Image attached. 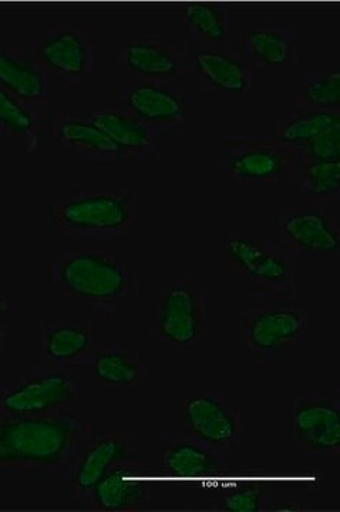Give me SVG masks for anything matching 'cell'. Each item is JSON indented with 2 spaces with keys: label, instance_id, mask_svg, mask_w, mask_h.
Returning a JSON list of instances; mask_svg holds the SVG:
<instances>
[{
  "label": "cell",
  "instance_id": "7402d4cb",
  "mask_svg": "<svg viewBox=\"0 0 340 512\" xmlns=\"http://www.w3.org/2000/svg\"><path fill=\"white\" fill-rule=\"evenodd\" d=\"M93 329L73 319L43 320L39 325V359L42 365H77L90 356Z\"/></svg>",
  "mask_w": 340,
  "mask_h": 512
},
{
  "label": "cell",
  "instance_id": "7a4b0ae2",
  "mask_svg": "<svg viewBox=\"0 0 340 512\" xmlns=\"http://www.w3.org/2000/svg\"><path fill=\"white\" fill-rule=\"evenodd\" d=\"M138 222V195L121 183L76 181L47 208L50 229L72 239L124 237Z\"/></svg>",
  "mask_w": 340,
  "mask_h": 512
},
{
  "label": "cell",
  "instance_id": "7c38bea8",
  "mask_svg": "<svg viewBox=\"0 0 340 512\" xmlns=\"http://www.w3.org/2000/svg\"><path fill=\"white\" fill-rule=\"evenodd\" d=\"M47 76L53 74L63 89H80L93 74L94 46L89 25L57 23L47 29L45 40L36 49Z\"/></svg>",
  "mask_w": 340,
  "mask_h": 512
},
{
  "label": "cell",
  "instance_id": "52a82bcc",
  "mask_svg": "<svg viewBox=\"0 0 340 512\" xmlns=\"http://www.w3.org/2000/svg\"><path fill=\"white\" fill-rule=\"evenodd\" d=\"M249 419V412L235 407L224 390L193 389L185 394L184 433L222 456L238 453Z\"/></svg>",
  "mask_w": 340,
  "mask_h": 512
},
{
  "label": "cell",
  "instance_id": "4dcf8cb0",
  "mask_svg": "<svg viewBox=\"0 0 340 512\" xmlns=\"http://www.w3.org/2000/svg\"><path fill=\"white\" fill-rule=\"evenodd\" d=\"M299 160L333 161L340 158V124L295 147Z\"/></svg>",
  "mask_w": 340,
  "mask_h": 512
},
{
  "label": "cell",
  "instance_id": "836d02e7",
  "mask_svg": "<svg viewBox=\"0 0 340 512\" xmlns=\"http://www.w3.org/2000/svg\"><path fill=\"white\" fill-rule=\"evenodd\" d=\"M0 476H3V447L0 443Z\"/></svg>",
  "mask_w": 340,
  "mask_h": 512
},
{
  "label": "cell",
  "instance_id": "ac0fdd59",
  "mask_svg": "<svg viewBox=\"0 0 340 512\" xmlns=\"http://www.w3.org/2000/svg\"><path fill=\"white\" fill-rule=\"evenodd\" d=\"M163 471L174 481H205L230 473L227 456L205 447L185 433H164L161 436Z\"/></svg>",
  "mask_w": 340,
  "mask_h": 512
},
{
  "label": "cell",
  "instance_id": "f1b7e54d",
  "mask_svg": "<svg viewBox=\"0 0 340 512\" xmlns=\"http://www.w3.org/2000/svg\"><path fill=\"white\" fill-rule=\"evenodd\" d=\"M0 133L25 140L26 153L35 154L47 133V120L39 119L0 87Z\"/></svg>",
  "mask_w": 340,
  "mask_h": 512
},
{
  "label": "cell",
  "instance_id": "603a6c76",
  "mask_svg": "<svg viewBox=\"0 0 340 512\" xmlns=\"http://www.w3.org/2000/svg\"><path fill=\"white\" fill-rule=\"evenodd\" d=\"M86 117L120 148L124 158H161V137L119 107L97 110Z\"/></svg>",
  "mask_w": 340,
  "mask_h": 512
},
{
  "label": "cell",
  "instance_id": "2e32d148",
  "mask_svg": "<svg viewBox=\"0 0 340 512\" xmlns=\"http://www.w3.org/2000/svg\"><path fill=\"white\" fill-rule=\"evenodd\" d=\"M136 456V434H92L69 476L74 500L89 503L94 487L114 468L136 460Z\"/></svg>",
  "mask_w": 340,
  "mask_h": 512
},
{
  "label": "cell",
  "instance_id": "30bf717a",
  "mask_svg": "<svg viewBox=\"0 0 340 512\" xmlns=\"http://www.w3.org/2000/svg\"><path fill=\"white\" fill-rule=\"evenodd\" d=\"M274 235L286 248L301 252L338 254L340 227L332 204L309 201L278 205L275 208Z\"/></svg>",
  "mask_w": 340,
  "mask_h": 512
},
{
  "label": "cell",
  "instance_id": "d4e9b609",
  "mask_svg": "<svg viewBox=\"0 0 340 512\" xmlns=\"http://www.w3.org/2000/svg\"><path fill=\"white\" fill-rule=\"evenodd\" d=\"M93 377L102 386H137L141 375L140 357L124 343H109L93 357Z\"/></svg>",
  "mask_w": 340,
  "mask_h": 512
},
{
  "label": "cell",
  "instance_id": "277c9868",
  "mask_svg": "<svg viewBox=\"0 0 340 512\" xmlns=\"http://www.w3.org/2000/svg\"><path fill=\"white\" fill-rule=\"evenodd\" d=\"M47 279L65 295L83 302L109 303L138 293L137 275L107 251H57L47 261Z\"/></svg>",
  "mask_w": 340,
  "mask_h": 512
},
{
  "label": "cell",
  "instance_id": "6da1fadb",
  "mask_svg": "<svg viewBox=\"0 0 340 512\" xmlns=\"http://www.w3.org/2000/svg\"><path fill=\"white\" fill-rule=\"evenodd\" d=\"M90 437V424L69 409L42 416H0L3 474L69 477Z\"/></svg>",
  "mask_w": 340,
  "mask_h": 512
},
{
  "label": "cell",
  "instance_id": "d6a6232c",
  "mask_svg": "<svg viewBox=\"0 0 340 512\" xmlns=\"http://www.w3.org/2000/svg\"><path fill=\"white\" fill-rule=\"evenodd\" d=\"M8 309V305H6L5 299L0 298V318H2L3 313Z\"/></svg>",
  "mask_w": 340,
  "mask_h": 512
},
{
  "label": "cell",
  "instance_id": "d590c367",
  "mask_svg": "<svg viewBox=\"0 0 340 512\" xmlns=\"http://www.w3.org/2000/svg\"><path fill=\"white\" fill-rule=\"evenodd\" d=\"M2 261H3V254H2V247H0V268H2Z\"/></svg>",
  "mask_w": 340,
  "mask_h": 512
},
{
  "label": "cell",
  "instance_id": "d6986e66",
  "mask_svg": "<svg viewBox=\"0 0 340 512\" xmlns=\"http://www.w3.org/2000/svg\"><path fill=\"white\" fill-rule=\"evenodd\" d=\"M239 50L257 69H291L298 64V25L276 20L254 23L242 36Z\"/></svg>",
  "mask_w": 340,
  "mask_h": 512
},
{
  "label": "cell",
  "instance_id": "9c48e42d",
  "mask_svg": "<svg viewBox=\"0 0 340 512\" xmlns=\"http://www.w3.org/2000/svg\"><path fill=\"white\" fill-rule=\"evenodd\" d=\"M289 439L312 456L340 451V390L311 387L296 394L288 412Z\"/></svg>",
  "mask_w": 340,
  "mask_h": 512
},
{
  "label": "cell",
  "instance_id": "4fadbf2b",
  "mask_svg": "<svg viewBox=\"0 0 340 512\" xmlns=\"http://www.w3.org/2000/svg\"><path fill=\"white\" fill-rule=\"evenodd\" d=\"M188 83L198 92L247 93L252 69L239 47L207 46L184 40Z\"/></svg>",
  "mask_w": 340,
  "mask_h": 512
},
{
  "label": "cell",
  "instance_id": "484cf974",
  "mask_svg": "<svg viewBox=\"0 0 340 512\" xmlns=\"http://www.w3.org/2000/svg\"><path fill=\"white\" fill-rule=\"evenodd\" d=\"M296 110L339 111L340 72L338 67L302 72L296 86Z\"/></svg>",
  "mask_w": 340,
  "mask_h": 512
},
{
  "label": "cell",
  "instance_id": "5bb4252c",
  "mask_svg": "<svg viewBox=\"0 0 340 512\" xmlns=\"http://www.w3.org/2000/svg\"><path fill=\"white\" fill-rule=\"evenodd\" d=\"M114 60L136 83L190 86L183 45H171L161 37L144 35L126 40L117 47Z\"/></svg>",
  "mask_w": 340,
  "mask_h": 512
},
{
  "label": "cell",
  "instance_id": "ffe728a7",
  "mask_svg": "<svg viewBox=\"0 0 340 512\" xmlns=\"http://www.w3.org/2000/svg\"><path fill=\"white\" fill-rule=\"evenodd\" d=\"M154 480L136 460L114 468L94 487L89 503L100 511H133L150 504Z\"/></svg>",
  "mask_w": 340,
  "mask_h": 512
},
{
  "label": "cell",
  "instance_id": "1f68e13d",
  "mask_svg": "<svg viewBox=\"0 0 340 512\" xmlns=\"http://www.w3.org/2000/svg\"><path fill=\"white\" fill-rule=\"evenodd\" d=\"M6 343H8V335L5 330L0 329V352L5 349Z\"/></svg>",
  "mask_w": 340,
  "mask_h": 512
},
{
  "label": "cell",
  "instance_id": "3957f363",
  "mask_svg": "<svg viewBox=\"0 0 340 512\" xmlns=\"http://www.w3.org/2000/svg\"><path fill=\"white\" fill-rule=\"evenodd\" d=\"M239 335L254 365H282L295 355L309 329V309L298 296L251 295Z\"/></svg>",
  "mask_w": 340,
  "mask_h": 512
},
{
  "label": "cell",
  "instance_id": "f546056e",
  "mask_svg": "<svg viewBox=\"0 0 340 512\" xmlns=\"http://www.w3.org/2000/svg\"><path fill=\"white\" fill-rule=\"evenodd\" d=\"M212 505L225 512L264 511L269 505V488L258 481H241L225 487Z\"/></svg>",
  "mask_w": 340,
  "mask_h": 512
},
{
  "label": "cell",
  "instance_id": "cb8c5ba5",
  "mask_svg": "<svg viewBox=\"0 0 340 512\" xmlns=\"http://www.w3.org/2000/svg\"><path fill=\"white\" fill-rule=\"evenodd\" d=\"M188 42L207 46L231 45V10L215 3H198L184 10Z\"/></svg>",
  "mask_w": 340,
  "mask_h": 512
},
{
  "label": "cell",
  "instance_id": "8992f818",
  "mask_svg": "<svg viewBox=\"0 0 340 512\" xmlns=\"http://www.w3.org/2000/svg\"><path fill=\"white\" fill-rule=\"evenodd\" d=\"M207 284L190 272L167 274L160 281L154 312L158 336L180 352H193L207 336Z\"/></svg>",
  "mask_w": 340,
  "mask_h": 512
},
{
  "label": "cell",
  "instance_id": "e0dca14e",
  "mask_svg": "<svg viewBox=\"0 0 340 512\" xmlns=\"http://www.w3.org/2000/svg\"><path fill=\"white\" fill-rule=\"evenodd\" d=\"M45 67L36 49L28 46H0V87L39 119L47 120Z\"/></svg>",
  "mask_w": 340,
  "mask_h": 512
},
{
  "label": "cell",
  "instance_id": "e575fe53",
  "mask_svg": "<svg viewBox=\"0 0 340 512\" xmlns=\"http://www.w3.org/2000/svg\"><path fill=\"white\" fill-rule=\"evenodd\" d=\"M3 389H2V363H0V396H2Z\"/></svg>",
  "mask_w": 340,
  "mask_h": 512
},
{
  "label": "cell",
  "instance_id": "83f0119b",
  "mask_svg": "<svg viewBox=\"0 0 340 512\" xmlns=\"http://www.w3.org/2000/svg\"><path fill=\"white\" fill-rule=\"evenodd\" d=\"M299 194L308 195L312 201L333 204L340 194V160H299L292 178Z\"/></svg>",
  "mask_w": 340,
  "mask_h": 512
},
{
  "label": "cell",
  "instance_id": "44dd1931",
  "mask_svg": "<svg viewBox=\"0 0 340 512\" xmlns=\"http://www.w3.org/2000/svg\"><path fill=\"white\" fill-rule=\"evenodd\" d=\"M47 133L73 156L92 163L111 164L124 158L120 148L86 116L47 117Z\"/></svg>",
  "mask_w": 340,
  "mask_h": 512
},
{
  "label": "cell",
  "instance_id": "4316f807",
  "mask_svg": "<svg viewBox=\"0 0 340 512\" xmlns=\"http://www.w3.org/2000/svg\"><path fill=\"white\" fill-rule=\"evenodd\" d=\"M340 124L339 111L296 110L281 114L274 123V137L291 147H299L313 137Z\"/></svg>",
  "mask_w": 340,
  "mask_h": 512
},
{
  "label": "cell",
  "instance_id": "5b68a950",
  "mask_svg": "<svg viewBox=\"0 0 340 512\" xmlns=\"http://www.w3.org/2000/svg\"><path fill=\"white\" fill-rule=\"evenodd\" d=\"M232 274L247 276L251 295L298 296V254L274 234L251 228L231 235L225 244Z\"/></svg>",
  "mask_w": 340,
  "mask_h": 512
},
{
  "label": "cell",
  "instance_id": "9a60e30c",
  "mask_svg": "<svg viewBox=\"0 0 340 512\" xmlns=\"http://www.w3.org/2000/svg\"><path fill=\"white\" fill-rule=\"evenodd\" d=\"M114 106L136 117L158 137L184 136L183 89L160 84L136 83L117 94Z\"/></svg>",
  "mask_w": 340,
  "mask_h": 512
},
{
  "label": "cell",
  "instance_id": "ba28073f",
  "mask_svg": "<svg viewBox=\"0 0 340 512\" xmlns=\"http://www.w3.org/2000/svg\"><path fill=\"white\" fill-rule=\"evenodd\" d=\"M218 170L241 183H292L299 164L295 147L274 136L228 137Z\"/></svg>",
  "mask_w": 340,
  "mask_h": 512
},
{
  "label": "cell",
  "instance_id": "8fae6325",
  "mask_svg": "<svg viewBox=\"0 0 340 512\" xmlns=\"http://www.w3.org/2000/svg\"><path fill=\"white\" fill-rule=\"evenodd\" d=\"M77 397V384L66 367L42 365L29 370L0 396V416H42L69 409Z\"/></svg>",
  "mask_w": 340,
  "mask_h": 512
}]
</instances>
